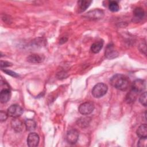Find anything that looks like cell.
I'll use <instances>...</instances> for the list:
<instances>
[{"label": "cell", "instance_id": "6da1fadb", "mask_svg": "<svg viewBox=\"0 0 147 147\" xmlns=\"http://www.w3.org/2000/svg\"><path fill=\"white\" fill-rule=\"evenodd\" d=\"M110 83L115 88L125 91L127 89L129 86V80L126 76L117 74L111 77Z\"/></svg>", "mask_w": 147, "mask_h": 147}, {"label": "cell", "instance_id": "7a4b0ae2", "mask_svg": "<svg viewBox=\"0 0 147 147\" xmlns=\"http://www.w3.org/2000/svg\"><path fill=\"white\" fill-rule=\"evenodd\" d=\"M107 90L108 87L106 84L102 83H99L93 87L92 90V94L94 98H99L105 95L106 94Z\"/></svg>", "mask_w": 147, "mask_h": 147}, {"label": "cell", "instance_id": "3957f363", "mask_svg": "<svg viewBox=\"0 0 147 147\" xmlns=\"http://www.w3.org/2000/svg\"><path fill=\"white\" fill-rule=\"evenodd\" d=\"M23 109L17 105H11L7 109V113L9 116L13 118H18L23 113Z\"/></svg>", "mask_w": 147, "mask_h": 147}, {"label": "cell", "instance_id": "277c9868", "mask_svg": "<svg viewBox=\"0 0 147 147\" xmlns=\"http://www.w3.org/2000/svg\"><path fill=\"white\" fill-rule=\"evenodd\" d=\"M94 109V105L91 102H85L79 107V111L83 115H88L91 113Z\"/></svg>", "mask_w": 147, "mask_h": 147}, {"label": "cell", "instance_id": "5b68a950", "mask_svg": "<svg viewBox=\"0 0 147 147\" xmlns=\"http://www.w3.org/2000/svg\"><path fill=\"white\" fill-rule=\"evenodd\" d=\"M146 88V82L142 79L135 80L131 85V90L137 93L143 91Z\"/></svg>", "mask_w": 147, "mask_h": 147}, {"label": "cell", "instance_id": "8992f818", "mask_svg": "<svg viewBox=\"0 0 147 147\" xmlns=\"http://www.w3.org/2000/svg\"><path fill=\"white\" fill-rule=\"evenodd\" d=\"M79 138V132L76 129H71L67 133L66 136L67 141L71 144H75Z\"/></svg>", "mask_w": 147, "mask_h": 147}, {"label": "cell", "instance_id": "52a82bcc", "mask_svg": "<svg viewBox=\"0 0 147 147\" xmlns=\"http://www.w3.org/2000/svg\"><path fill=\"white\" fill-rule=\"evenodd\" d=\"M40 138L36 133H30L27 138V144L30 147H35L38 145Z\"/></svg>", "mask_w": 147, "mask_h": 147}, {"label": "cell", "instance_id": "ba28073f", "mask_svg": "<svg viewBox=\"0 0 147 147\" xmlns=\"http://www.w3.org/2000/svg\"><path fill=\"white\" fill-rule=\"evenodd\" d=\"M103 11L99 9H94L86 13V17L91 20H99L103 17Z\"/></svg>", "mask_w": 147, "mask_h": 147}, {"label": "cell", "instance_id": "9c48e42d", "mask_svg": "<svg viewBox=\"0 0 147 147\" xmlns=\"http://www.w3.org/2000/svg\"><path fill=\"white\" fill-rule=\"evenodd\" d=\"M118 55V52L115 49L113 45L109 44L107 46L105 51V56L110 59L115 58Z\"/></svg>", "mask_w": 147, "mask_h": 147}, {"label": "cell", "instance_id": "30bf717a", "mask_svg": "<svg viewBox=\"0 0 147 147\" xmlns=\"http://www.w3.org/2000/svg\"><path fill=\"white\" fill-rule=\"evenodd\" d=\"M11 97V92L9 87H6L1 90L0 93V101L2 103H6Z\"/></svg>", "mask_w": 147, "mask_h": 147}, {"label": "cell", "instance_id": "8fae6325", "mask_svg": "<svg viewBox=\"0 0 147 147\" xmlns=\"http://www.w3.org/2000/svg\"><path fill=\"white\" fill-rule=\"evenodd\" d=\"M11 125L13 130L17 132H20L24 129V123L17 118H14L12 119Z\"/></svg>", "mask_w": 147, "mask_h": 147}, {"label": "cell", "instance_id": "7c38bea8", "mask_svg": "<svg viewBox=\"0 0 147 147\" xmlns=\"http://www.w3.org/2000/svg\"><path fill=\"white\" fill-rule=\"evenodd\" d=\"M44 59V57L42 55L38 54H33L30 55L28 58V61L32 63H39L42 62Z\"/></svg>", "mask_w": 147, "mask_h": 147}, {"label": "cell", "instance_id": "4fadbf2b", "mask_svg": "<svg viewBox=\"0 0 147 147\" xmlns=\"http://www.w3.org/2000/svg\"><path fill=\"white\" fill-rule=\"evenodd\" d=\"M92 3L91 1H79L78 4V12L82 13Z\"/></svg>", "mask_w": 147, "mask_h": 147}, {"label": "cell", "instance_id": "5bb4252c", "mask_svg": "<svg viewBox=\"0 0 147 147\" xmlns=\"http://www.w3.org/2000/svg\"><path fill=\"white\" fill-rule=\"evenodd\" d=\"M137 135L140 138H146L147 137V126L146 124H142L138 127L136 131Z\"/></svg>", "mask_w": 147, "mask_h": 147}, {"label": "cell", "instance_id": "9a60e30c", "mask_svg": "<svg viewBox=\"0 0 147 147\" xmlns=\"http://www.w3.org/2000/svg\"><path fill=\"white\" fill-rule=\"evenodd\" d=\"M103 45V41H98L93 43L91 46V51L94 53H98L102 49Z\"/></svg>", "mask_w": 147, "mask_h": 147}, {"label": "cell", "instance_id": "2e32d148", "mask_svg": "<svg viewBox=\"0 0 147 147\" xmlns=\"http://www.w3.org/2000/svg\"><path fill=\"white\" fill-rule=\"evenodd\" d=\"M25 126L27 130L32 131L34 130L36 127V122L32 119H27L25 121Z\"/></svg>", "mask_w": 147, "mask_h": 147}, {"label": "cell", "instance_id": "e0dca14e", "mask_svg": "<svg viewBox=\"0 0 147 147\" xmlns=\"http://www.w3.org/2000/svg\"><path fill=\"white\" fill-rule=\"evenodd\" d=\"M90 122V118L88 117H82L78 121V125L82 127H85L87 126Z\"/></svg>", "mask_w": 147, "mask_h": 147}, {"label": "cell", "instance_id": "ac0fdd59", "mask_svg": "<svg viewBox=\"0 0 147 147\" xmlns=\"http://www.w3.org/2000/svg\"><path fill=\"white\" fill-rule=\"evenodd\" d=\"M133 13L134 16L138 19H142L145 15L144 10L141 7H136L134 10Z\"/></svg>", "mask_w": 147, "mask_h": 147}, {"label": "cell", "instance_id": "d6986e66", "mask_svg": "<svg viewBox=\"0 0 147 147\" xmlns=\"http://www.w3.org/2000/svg\"><path fill=\"white\" fill-rule=\"evenodd\" d=\"M109 10L113 12L118 11L119 9L118 3L117 1H110L109 4Z\"/></svg>", "mask_w": 147, "mask_h": 147}, {"label": "cell", "instance_id": "ffe728a7", "mask_svg": "<svg viewBox=\"0 0 147 147\" xmlns=\"http://www.w3.org/2000/svg\"><path fill=\"white\" fill-rule=\"evenodd\" d=\"M138 93L134 92V91H133L132 90H131V91H130V92L127 94V96H126V100L128 103H131V102H133L135 99H136V96Z\"/></svg>", "mask_w": 147, "mask_h": 147}, {"label": "cell", "instance_id": "44dd1931", "mask_svg": "<svg viewBox=\"0 0 147 147\" xmlns=\"http://www.w3.org/2000/svg\"><path fill=\"white\" fill-rule=\"evenodd\" d=\"M139 101L144 106H146V92H144L142 93L139 98Z\"/></svg>", "mask_w": 147, "mask_h": 147}, {"label": "cell", "instance_id": "7402d4cb", "mask_svg": "<svg viewBox=\"0 0 147 147\" xmlns=\"http://www.w3.org/2000/svg\"><path fill=\"white\" fill-rule=\"evenodd\" d=\"M7 113H6L5 111H1L0 112V120L1 122L5 121L6 120V119L7 118Z\"/></svg>", "mask_w": 147, "mask_h": 147}, {"label": "cell", "instance_id": "603a6c76", "mask_svg": "<svg viewBox=\"0 0 147 147\" xmlns=\"http://www.w3.org/2000/svg\"><path fill=\"white\" fill-rule=\"evenodd\" d=\"M146 138H140L138 142V146H146Z\"/></svg>", "mask_w": 147, "mask_h": 147}, {"label": "cell", "instance_id": "cb8c5ba5", "mask_svg": "<svg viewBox=\"0 0 147 147\" xmlns=\"http://www.w3.org/2000/svg\"><path fill=\"white\" fill-rule=\"evenodd\" d=\"M12 64L9 63V62H7V61H2L1 60V68H5V67H9V66H11Z\"/></svg>", "mask_w": 147, "mask_h": 147}, {"label": "cell", "instance_id": "d4e9b609", "mask_svg": "<svg viewBox=\"0 0 147 147\" xmlns=\"http://www.w3.org/2000/svg\"><path fill=\"white\" fill-rule=\"evenodd\" d=\"M3 70V69H2ZM6 74H7V75H11V76H14V77H17L18 76V75L16 74V73H15V72H13V71H10V70H3Z\"/></svg>", "mask_w": 147, "mask_h": 147}]
</instances>
